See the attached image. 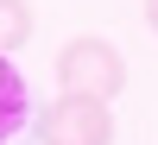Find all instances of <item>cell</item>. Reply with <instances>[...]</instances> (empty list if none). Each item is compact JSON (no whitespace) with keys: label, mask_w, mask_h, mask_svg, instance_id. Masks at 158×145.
<instances>
[{"label":"cell","mask_w":158,"mask_h":145,"mask_svg":"<svg viewBox=\"0 0 158 145\" xmlns=\"http://www.w3.org/2000/svg\"><path fill=\"white\" fill-rule=\"evenodd\" d=\"M57 88L63 95H95V101H114L127 88V57L108 44V38H70L57 50Z\"/></svg>","instance_id":"cell-1"},{"label":"cell","mask_w":158,"mask_h":145,"mask_svg":"<svg viewBox=\"0 0 158 145\" xmlns=\"http://www.w3.org/2000/svg\"><path fill=\"white\" fill-rule=\"evenodd\" d=\"M38 145H114V107L95 95H57L38 107Z\"/></svg>","instance_id":"cell-2"},{"label":"cell","mask_w":158,"mask_h":145,"mask_svg":"<svg viewBox=\"0 0 158 145\" xmlns=\"http://www.w3.org/2000/svg\"><path fill=\"white\" fill-rule=\"evenodd\" d=\"M25 114H32V95H25L19 70H13V57H0V145L25 126Z\"/></svg>","instance_id":"cell-3"},{"label":"cell","mask_w":158,"mask_h":145,"mask_svg":"<svg viewBox=\"0 0 158 145\" xmlns=\"http://www.w3.org/2000/svg\"><path fill=\"white\" fill-rule=\"evenodd\" d=\"M32 6H25V0H0V57H6V50H19L25 38H32Z\"/></svg>","instance_id":"cell-4"},{"label":"cell","mask_w":158,"mask_h":145,"mask_svg":"<svg viewBox=\"0 0 158 145\" xmlns=\"http://www.w3.org/2000/svg\"><path fill=\"white\" fill-rule=\"evenodd\" d=\"M146 25H152V32H158V0H146Z\"/></svg>","instance_id":"cell-5"}]
</instances>
